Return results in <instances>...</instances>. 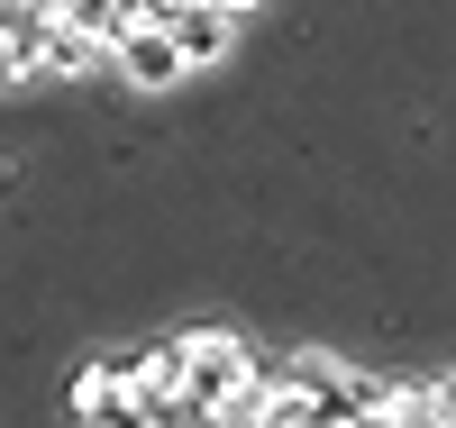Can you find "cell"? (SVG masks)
Segmentation results:
<instances>
[{"mask_svg": "<svg viewBox=\"0 0 456 428\" xmlns=\"http://www.w3.org/2000/svg\"><path fill=\"white\" fill-rule=\"evenodd\" d=\"M110 64H119V73H128L137 92H165V83H183V73H192V64H183V46H174L165 28H128Z\"/></svg>", "mask_w": 456, "mask_h": 428, "instance_id": "3", "label": "cell"}, {"mask_svg": "<svg viewBox=\"0 0 456 428\" xmlns=\"http://www.w3.org/2000/svg\"><path fill=\"white\" fill-rule=\"evenodd\" d=\"M92 64H110V46H92V36H73V28L55 19V46H46V73H92Z\"/></svg>", "mask_w": 456, "mask_h": 428, "instance_id": "5", "label": "cell"}, {"mask_svg": "<svg viewBox=\"0 0 456 428\" xmlns=\"http://www.w3.org/2000/svg\"><path fill=\"white\" fill-rule=\"evenodd\" d=\"M165 36L183 46V64H219V55H228V36H238V19H228L219 0H183Z\"/></svg>", "mask_w": 456, "mask_h": 428, "instance_id": "4", "label": "cell"}, {"mask_svg": "<svg viewBox=\"0 0 456 428\" xmlns=\"http://www.w3.org/2000/svg\"><path fill=\"white\" fill-rule=\"evenodd\" d=\"M183 356H192V383H183V392H192L210 419H228V410H238V392H247V383H256V346L247 337H228V328H183Z\"/></svg>", "mask_w": 456, "mask_h": 428, "instance_id": "1", "label": "cell"}, {"mask_svg": "<svg viewBox=\"0 0 456 428\" xmlns=\"http://www.w3.org/2000/svg\"><path fill=\"white\" fill-rule=\"evenodd\" d=\"M219 10H228V19H238V10H256V0H219Z\"/></svg>", "mask_w": 456, "mask_h": 428, "instance_id": "7", "label": "cell"}, {"mask_svg": "<svg viewBox=\"0 0 456 428\" xmlns=\"http://www.w3.org/2000/svg\"><path fill=\"white\" fill-rule=\"evenodd\" d=\"M46 46H55V10L46 0H0V73H10V83L46 73Z\"/></svg>", "mask_w": 456, "mask_h": 428, "instance_id": "2", "label": "cell"}, {"mask_svg": "<svg viewBox=\"0 0 456 428\" xmlns=\"http://www.w3.org/2000/svg\"><path fill=\"white\" fill-rule=\"evenodd\" d=\"M429 392H438V410H447V428H456V365H447V374L429 383Z\"/></svg>", "mask_w": 456, "mask_h": 428, "instance_id": "6", "label": "cell"}]
</instances>
